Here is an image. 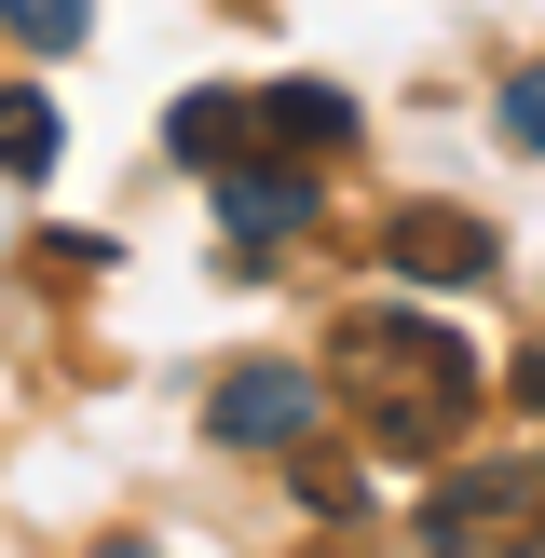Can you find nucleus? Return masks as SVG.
<instances>
[{
	"label": "nucleus",
	"mask_w": 545,
	"mask_h": 558,
	"mask_svg": "<svg viewBox=\"0 0 545 558\" xmlns=\"http://www.w3.org/2000/svg\"><path fill=\"white\" fill-rule=\"evenodd\" d=\"M341 409L368 423V450L436 463L463 436V409H477V354L450 327H423V314H354L341 327Z\"/></svg>",
	"instance_id": "obj_1"
},
{
	"label": "nucleus",
	"mask_w": 545,
	"mask_h": 558,
	"mask_svg": "<svg viewBox=\"0 0 545 558\" xmlns=\"http://www.w3.org/2000/svg\"><path fill=\"white\" fill-rule=\"evenodd\" d=\"M314 409H327V396H314L300 368H232L205 423L232 436V450H300V436H314Z\"/></svg>",
	"instance_id": "obj_2"
},
{
	"label": "nucleus",
	"mask_w": 545,
	"mask_h": 558,
	"mask_svg": "<svg viewBox=\"0 0 545 558\" xmlns=\"http://www.w3.org/2000/svg\"><path fill=\"white\" fill-rule=\"evenodd\" d=\"M382 259H396L409 287H463V272H491V232H477V218H450V205H409L396 232H382Z\"/></svg>",
	"instance_id": "obj_3"
},
{
	"label": "nucleus",
	"mask_w": 545,
	"mask_h": 558,
	"mask_svg": "<svg viewBox=\"0 0 545 558\" xmlns=\"http://www.w3.org/2000/svg\"><path fill=\"white\" fill-rule=\"evenodd\" d=\"M218 218H232L245 245H287L300 218H314V178H300V163H218Z\"/></svg>",
	"instance_id": "obj_4"
},
{
	"label": "nucleus",
	"mask_w": 545,
	"mask_h": 558,
	"mask_svg": "<svg viewBox=\"0 0 545 558\" xmlns=\"http://www.w3.org/2000/svg\"><path fill=\"white\" fill-rule=\"evenodd\" d=\"M55 150H69V123L27 82H0V178H55Z\"/></svg>",
	"instance_id": "obj_5"
},
{
	"label": "nucleus",
	"mask_w": 545,
	"mask_h": 558,
	"mask_svg": "<svg viewBox=\"0 0 545 558\" xmlns=\"http://www.w3.org/2000/svg\"><path fill=\"white\" fill-rule=\"evenodd\" d=\"M259 123H272V136H300V150H341V136H354V109L327 96V82H287V96H259Z\"/></svg>",
	"instance_id": "obj_6"
},
{
	"label": "nucleus",
	"mask_w": 545,
	"mask_h": 558,
	"mask_svg": "<svg viewBox=\"0 0 545 558\" xmlns=\"http://www.w3.org/2000/svg\"><path fill=\"white\" fill-rule=\"evenodd\" d=\"M518 505H532V477L491 463V477H450V490H436V532H477V518H518Z\"/></svg>",
	"instance_id": "obj_7"
},
{
	"label": "nucleus",
	"mask_w": 545,
	"mask_h": 558,
	"mask_svg": "<svg viewBox=\"0 0 545 558\" xmlns=\"http://www.w3.org/2000/svg\"><path fill=\"white\" fill-rule=\"evenodd\" d=\"M232 109H245V96H178V123H164L178 163H232Z\"/></svg>",
	"instance_id": "obj_8"
},
{
	"label": "nucleus",
	"mask_w": 545,
	"mask_h": 558,
	"mask_svg": "<svg viewBox=\"0 0 545 558\" xmlns=\"http://www.w3.org/2000/svg\"><path fill=\"white\" fill-rule=\"evenodd\" d=\"M0 27H14V41H41V54H69L96 14H82V0H0Z\"/></svg>",
	"instance_id": "obj_9"
},
{
	"label": "nucleus",
	"mask_w": 545,
	"mask_h": 558,
	"mask_svg": "<svg viewBox=\"0 0 545 558\" xmlns=\"http://www.w3.org/2000/svg\"><path fill=\"white\" fill-rule=\"evenodd\" d=\"M505 136H518V150H532V163H545V54H532V69H518V82H505Z\"/></svg>",
	"instance_id": "obj_10"
}]
</instances>
